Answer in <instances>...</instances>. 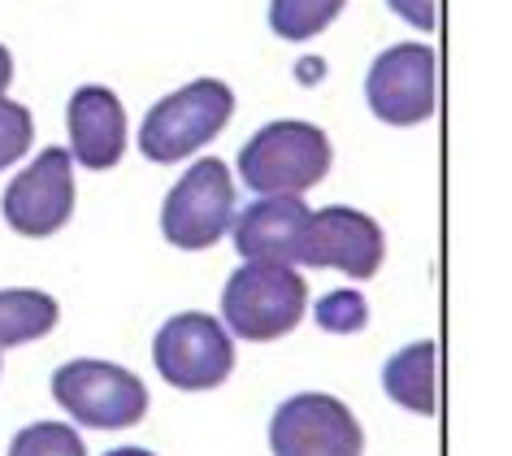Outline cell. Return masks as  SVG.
<instances>
[{
  "label": "cell",
  "mask_w": 512,
  "mask_h": 456,
  "mask_svg": "<svg viewBox=\"0 0 512 456\" xmlns=\"http://www.w3.org/2000/svg\"><path fill=\"white\" fill-rule=\"evenodd\" d=\"M348 0H274L270 5V27L283 40H313L330 22L339 18V9Z\"/></svg>",
  "instance_id": "15"
},
{
  "label": "cell",
  "mask_w": 512,
  "mask_h": 456,
  "mask_svg": "<svg viewBox=\"0 0 512 456\" xmlns=\"http://www.w3.org/2000/svg\"><path fill=\"white\" fill-rule=\"evenodd\" d=\"M230 113H235V92L217 79H196L148 109L139 126V152L157 166L187 161L191 152L213 144V135L226 131Z\"/></svg>",
  "instance_id": "3"
},
{
  "label": "cell",
  "mask_w": 512,
  "mask_h": 456,
  "mask_svg": "<svg viewBox=\"0 0 512 456\" xmlns=\"http://www.w3.org/2000/svg\"><path fill=\"white\" fill-rule=\"evenodd\" d=\"M70 157L87 170H113L126 152V109L109 87H79L66 109Z\"/></svg>",
  "instance_id": "12"
},
{
  "label": "cell",
  "mask_w": 512,
  "mask_h": 456,
  "mask_svg": "<svg viewBox=\"0 0 512 456\" xmlns=\"http://www.w3.org/2000/svg\"><path fill=\"white\" fill-rule=\"evenodd\" d=\"M330 170V139L309 122H270L239 148V179L256 196H300Z\"/></svg>",
  "instance_id": "1"
},
{
  "label": "cell",
  "mask_w": 512,
  "mask_h": 456,
  "mask_svg": "<svg viewBox=\"0 0 512 456\" xmlns=\"http://www.w3.org/2000/svg\"><path fill=\"white\" fill-rule=\"evenodd\" d=\"M382 387L395 404L413 413H434L439 409V344L434 339H417V344L400 348L382 370Z\"/></svg>",
  "instance_id": "13"
},
{
  "label": "cell",
  "mask_w": 512,
  "mask_h": 456,
  "mask_svg": "<svg viewBox=\"0 0 512 456\" xmlns=\"http://www.w3.org/2000/svg\"><path fill=\"white\" fill-rule=\"evenodd\" d=\"M5 222L18 235L44 239L74 218V157L66 148H44L14 183L5 187Z\"/></svg>",
  "instance_id": "9"
},
{
  "label": "cell",
  "mask_w": 512,
  "mask_h": 456,
  "mask_svg": "<svg viewBox=\"0 0 512 456\" xmlns=\"http://www.w3.org/2000/svg\"><path fill=\"white\" fill-rule=\"evenodd\" d=\"M382 257H387V239L369 213L330 205L309 218L300 265H330V270H343L352 278H374Z\"/></svg>",
  "instance_id": "10"
},
{
  "label": "cell",
  "mask_w": 512,
  "mask_h": 456,
  "mask_svg": "<svg viewBox=\"0 0 512 456\" xmlns=\"http://www.w3.org/2000/svg\"><path fill=\"white\" fill-rule=\"evenodd\" d=\"M9 456H87L83 439L74 435V426L66 422H35L27 430H18L9 443Z\"/></svg>",
  "instance_id": "16"
},
{
  "label": "cell",
  "mask_w": 512,
  "mask_h": 456,
  "mask_svg": "<svg viewBox=\"0 0 512 456\" xmlns=\"http://www.w3.org/2000/svg\"><path fill=\"white\" fill-rule=\"evenodd\" d=\"M365 100L378 122L387 126H421L439 100V61L426 44L387 48L365 79Z\"/></svg>",
  "instance_id": "8"
},
{
  "label": "cell",
  "mask_w": 512,
  "mask_h": 456,
  "mask_svg": "<svg viewBox=\"0 0 512 456\" xmlns=\"http://www.w3.org/2000/svg\"><path fill=\"white\" fill-rule=\"evenodd\" d=\"M9 79H14V57H9V48L0 44V96H5V87Z\"/></svg>",
  "instance_id": "20"
},
{
  "label": "cell",
  "mask_w": 512,
  "mask_h": 456,
  "mask_svg": "<svg viewBox=\"0 0 512 456\" xmlns=\"http://www.w3.org/2000/svg\"><path fill=\"white\" fill-rule=\"evenodd\" d=\"M53 396L79 426L92 430H126L139 426L148 413V387L144 378L113 361H66L53 374Z\"/></svg>",
  "instance_id": "4"
},
{
  "label": "cell",
  "mask_w": 512,
  "mask_h": 456,
  "mask_svg": "<svg viewBox=\"0 0 512 456\" xmlns=\"http://www.w3.org/2000/svg\"><path fill=\"white\" fill-rule=\"evenodd\" d=\"M309 309V287L291 265L248 261L230 274L222 291V318L230 335L252 339V344H270L300 326Z\"/></svg>",
  "instance_id": "2"
},
{
  "label": "cell",
  "mask_w": 512,
  "mask_h": 456,
  "mask_svg": "<svg viewBox=\"0 0 512 456\" xmlns=\"http://www.w3.org/2000/svg\"><path fill=\"white\" fill-rule=\"evenodd\" d=\"M317 322L335 335H352L369 322V309H365V296L356 291H330V296L317 304Z\"/></svg>",
  "instance_id": "18"
},
{
  "label": "cell",
  "mask_w": 512,
  "mask_h": 456,
  "mask_svg": "<svg viewBox=\"0 0 512 456\" xmlns=\"http://www.w3.org/2000/svg\"><path fill=\"white\" fill-rule=\"evenodd\" d=\"M274 456H361L365 435L352 409L326 391H300L270 422Z\"/></svg>",
  "instance_id": "7"
},
{
  "label": "cell",
  "mask_w": 512,
  "mask_h": 456,
  "mask_svg": "<svg viewBox=\"0 0 512 456\" xmlns=\"http://www.w3.org/2000/svg\"><path fill=\"white\" fill-rule=\"evenodd\" d=\"M152 361L170 387L209 391L222 387L235 370V344L226 326L209 313H178L152 339Z\"/></svg>",
  "instance_id": "5"
},
{
  "label": "cell",
  "mask_w": 512,
  "mask_h": 456,
  "mask_svg": "<svg viewBox=\"0 0 512 456\" xmlns=\"http://www.w3.org/2000/svg\"><path fill=\"white\" fill-rule=\"evenodd\" d=\"M309 218L313 213L300 196H261L230 222V235H235V248L243 261L300 265Z\"/></svg>",
  "instance_id": "11"
},
{
  "label": "cell",
  "mask_w": 512,
  "mask_h": 456,
  "mask_svg": "<svg viewBox=\"0 0 512 456\" xmlns=\"http://www.w3.org/2000/svg\"><path fill=\"white\" fill-rule=\"evenodd\" d=\"M105 456H152V452H144V448H113Z\"/></svg>",
  "instance_id": "21"
},
{
  "label": "cell",
  "mask_w": 512,
  "mask_h": 456,
  "mask_svg": "<svg viewBox=\"0 0 512 456\" xmlns=\"http://www.w3.org/2000/svg\"><path fill=\"white\" fill-rule=\"evenodd\" d=\"M31 139H35L31 109L18 105V100H5V96H0V170L27 157Z\"/></svg>",
  "instance_id": "17"
},
{
  "label": "cell",
  "mask_w": 512,
  "mask_h": 456,
  "mask_svg": "<svg viewBox=\"0 0 512 456\" xmlns=\"http://www.w3.org/2000/svg\"><path fill=\"white\" fill-rule=\"evenodd\" d=\"M387 5L408 22V27H417V31H434V27H439V0H387Z\"/></svg>",
  "instance_id": "19"
},
{
  "label": "cell",
  "mask_w": 512,
  "mask_h": 456,
  "mask_svg": "<svg viewBox=\"0 0 512 456\" xmlns=\"http://www.w3.org/2000/svg\"><path fill=\"white\" fill-rule=\"evenodd\" d=\"M235 222V187L222 161H196L161 205V231L174 248H213Z\"/></svg>",
  "instance_id": "6"
},
{
  "label": "cell",
  "mask_w": 512,
  "mask_h": 456,
  "mask_svg": "<svg viewBox=\"0 0 512 456\" xmlns=\"http://www.w3.org/2000/svg\"><path fill=\"white\" fill-rule=\"evenodd\" d=\"M57 326V300L35 287L0 291V348H18L44 339Z\"/></svg>",
  "instance_id": "14"
}]
</instances>
